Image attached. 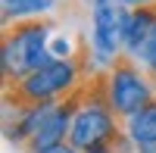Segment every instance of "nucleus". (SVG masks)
Wrapping results in <instances>:
<instances>
[{"instance_id":"obj_5","label":"nucleus","mask_w":156,"mask_h":153,"mask_svg":"<svg viewBox=\"0 0 156 153\" xmlns=\"http://www.w3.org/2000/svg\"><path fill=\"white\" fill-rule=\"evenodd\" d=\"M122 6L119 0H97L90 6V56L106 72L122 56Z\"/></svg>"},{"instance_id":"obj_7","label":"nucleus","mask_w":156,"mask_h":153,"mask_svg":"<svg viewBox=\"0 0 156 153\" xmlns=\"http://www.w3.org/2000/svg\"><path fill=\"white\" fill-rule=\"evenodd\" d=\"M122 131L131 141L134 153H156V100L134 112L128 122H122Z\"/></svg>"},{"instance_id":"obj_11","label":"nucleus","mask_w":156,"mask_h":153,"mask_svg":"<svg viewBox=\"0 0 156 153\" xmlns=\"http://www.w3.org/2000/svg\"><path fill=\"white\" fill-rule=\"evenodd\" d=\"M119 6H125V9H140V6H156V0H119Z\"/></svg>"},{"instance_id":"obj_8","label":"nucleus","mask_w":156,"mask_h":153,"mask_svg":"<svg viewBox=\"0 0 156 153\" xmlns=\"http://www.w3.org/2000/svg\"><path fill=\"white\" fill-rule=\"evenodd\" d=\"M53 6H56V0H0L3 28L6 25H16V22H25V19H41Z\"/></svg>"},{"instance_id":"obj_9","label":"nucleus","mask_w":156,"mask_h":153,"mask_svg":"<svg viewBox=\"0 0 156 153\" xmlns=\"http://www.w3.org/2000/svg\"><path fill=\"white\" fill-rule=\"evenodd\" d=\"M134 62L147 72V78L156 84V25H153V31H150V37H147V44L140 47V53L134 56Z\"/></svg>"},{"instance_id":"obj_2","label":"nucleus","mask_w":156,"mask_h":153,"mask_svg":"<svg viewBox=\"0 0 156 153\" xmlns=\"http://www.w3.org/2000/svg\"><path fill=\"white\" fill-rule=\"evenodd\" d=\"M50 56V25L44 19H25L3 28L0 41V72H3V87L19 84L31 72L44 69Z\"/></svg>"},{"instance_id":"obj_10","label":"nucleus","mask_w":156,"mask_h":153,"mask_svg":"<svg viewBox=\"0 0 156 153\" xmlns=\"http://www.w3.org/2000/svg\"><path fill=\"white\" fill-rule=\"evenodd\" d=\"M128 150H134L131 141H128V137H119L115 144H103V147H94V150H87V153H128Z\"/></svg>"},{"instance_id":"obj_6","label":"nucleus","mask_w":156,"mask_h":153,"mask_svg":"<svg viewBox=\"0 0 156 153\" xmlns=\"http://www.w3.org/2000/svg\"><path fill=\"white\" fill-rule=\"evenodd\" d=\"M122 56H137L140 47L156 25V6H140V9H125L122 6Z\"/></svg>"},{"instance_id":"obj_3","label":"nucleus","mask_w":156,"mask_h":153,"mask_svg":"<svg viewBox=\"0 0 156 153\" xmlns=\"http://www.w3.org/2000/svg\"><path fill=\"white\" fill-rule=\"evenodd\" d=\"M119 137H125L122 131V119L112 112V106L106 103L103 94V72H94L84 81L81 91V106H78L75 119H72V131H69V144L75 150H94L103 144H115Z\"/></svg>"},{"instance_id":"obj_4","label":"nucleus","mask_w":156,"mask_h":153,"mask_svg":"<svg viewBox=\"0 0 156 153\" xmlns=\"http://www.w3.org/2000/svg\"><path fill=\"white\" fill-rule=\"evenodd\" d=\"M103 94H106V103L112 106V112L122 122H128L134 112H140L147 103L156 100V84L131 56H119L115 66L103 72Z\"/></svg>"},{"instance_id":"obj_1","label":"nucleus","mask_w":156,"mask_h":153,"mask_svg":"<svg viewBox=\"0 0 156 153\" xmlns=\"http://www.w3.org/2000/svg\"><path fill=\"white\" fill-rule=\"evenodd\" d=\"M90 47L81 56L72 59H50L44 69L31 72L28 78H22L19 84L6 87V106H28V103H59L72 94L81 91V84L90 78L87 59Z\"/></svg>"},{"instance_id":"obj_12","label":"nucleus","mask_w":156,"mask_h":153,"mask_svg":"<svg viewBox=\"0 0 156 153\" xmlns=\"http://www.w3.org/2000/svg\"><path fill=\"white\" fill-rule=\"evenodd\" d=\"M41 153H81V150H75V147L66 141V144H59V147H50V150H41Z\"/></svg>"}]
</instances>
